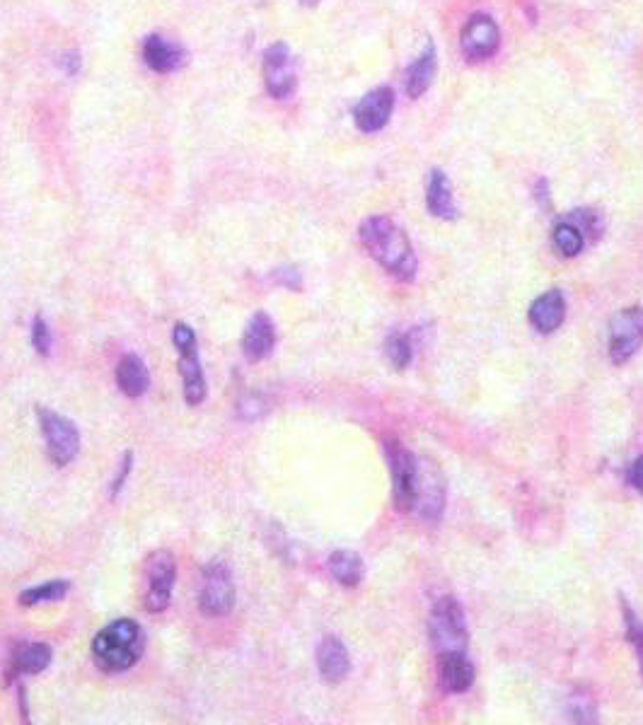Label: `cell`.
I'll return each instance as SVG.
<instances>
[{
	"instance_id": "30",
	"label": "cell",
	"mask_w": 643,
	"mask_h": 725,
	"mask_svg": "<svg viewBox=\"0 0 643 725\" xmlns=\"http://www.w3.org/2000/svg\"><path fill=\"white\" fill-rule=\"evenodd\" d=\"M131 469H133V452L129 450V452H124V460H121L119 474H117V477L112 479V489H109V498H112V501H114V498L119 496L121 489H124L126 481H129Z\"/></svg>"
},
{
	"instance_id": "8",
	"label": "cell",
	"mask_w": 643,
	"mask_h": 725,
	"mask_svg": "<svg viewBox=\"0 0 643 725\" xmlns=\"http://www.w3.org/2000/svg\"><path fill=\"white\" fill-rule=\"evenodd\" d=\"M385 450L392 472L395 506L402 513H411L416 508V491H419V460L402 443H397V440L387 443Z\"/></svg>"
},
{
	"instance_id": "29",
	"label": "cell",
	"mask_w": 643,
	"mask_h": 725,
	"mask_svg": "<svg viewBox=\"0 0 643 725\" xmlns=\"http://www.w3.org/2000/svg\"><path fill=\"white\" fill-rule=\"evenodd\" d=\"M569 713H571L573 721H578V723H593L595 721V713H598V711H595V704L588 699V696L576 694V696H571Z\"/></svg>"
},
{
	"instance_id": "34",
	"label": "cell",
	"mask_w": 643,
	"mask_h": 725,
	"mask_svg": "<svg viewBox=\"0 0 643 725\" xmlns=\"http://www.w3.org/2000/svg\"><path fill=\"white\" fill-rule=\"evenodd\" d=\"M300 3H303V5H310V8H312V5H317V3H320V0H300Z\"/></svg>"
},
{
	"instance_id": "3",
	"label": "cell",
	"mask_w": 643,
	"mask_h": 725,
	"mask_svg": "<svg viewBox=\"0 0 643 725\" xmlns=\"http://www.w3.org/2000/svg\"><path fill=\"white\" fill-rule=\"evenodd\" d=\"M172 344L177 346V365L184 385V402L189 406H199L206 399V375L201 368L199 341H196L194 329L189 324L177 322L172 329Z\"/></svg>"
},
{
	"instance_id": "22",
	"label": "cell",
	"mask_w": 643,
	"mask_h": 725,
	"mask_svg": "<svg viewBox=\"0 0 643 725\" xmlns=\"http://www.w3.org/2000/svg\"><path fill=\"white\" fill-rule=\"evenodd\" d=\"M329 573L344 588H356V585H361L366 566H363L361 554H356V551L337 549L329 556Z\"/></svg>"
},
{
	"instance_id": "9",
	"label": "cell",
	"mask_w": 643,
	"mask_h": 725,
	"mask_svg": "<svg viewBox=\"0 0 643 725\" xmlns=\"http://www.w3.org/2000/svg\"><path fill=\"white\" fill-rule=\"evenodd\" d=\"M643 346V310L627 307L610 322V361L622 365Z\"/></svg>"
},
{
	"instance_id": "6",
	"label": "cell",
	"mask_w": 643,
	"mask_h": 725,
	"mask_svg": "<svg viewBox=\"0 0 643 725\" xmlns=\"http://www.w3.org/2000/svg\"><path fill=\"white\" fill-rule=\"evenodd\" d=\"M428 634H431L433 646L440 653L465 651L467 648V622L460 602L455 597H440L433 605L431 622H428Z\"/></svg>"
},
{
	"instance_id": "16",
	"label": "cell",
	"mask_w": 643,
	"mask_h": 725,
	"mask_svg": "<svg viewBox=\"0 0 643 725\" xmlns=\"http://www.w3.org/2000/svg\"><path fill=\"white\" fill-rule=\"evenodd\" d=\"M438 680L443 692L465 694L474 684V665L469 663L467 653L465 651L440 653Z\"/></svg>"
},
{
	"instance_id": "28",
	"label": "cell",
	"mask_w": 643,
	"mask_h": 725,
	"mask_svg": "<svg viewBox=\"0 0 643 725\" xmlns=\"http://www.w3.org/2000/svg\"><path fill=\"white\" fill-rule=\"evenodd\" d=\"M51 344H54V339H51L49 324L42 315H37L32 319V348L46 358L51 353Z\"/></svg>"
},
{
	"instance_id": "20",
	"label": "cell",
	"mask_w": 643,
	"mask_h": 725,
	"mask_svg": "<svg viewBox=\"0 0 643 725\" xmlns=\"http://www.w3.org/2000/svg\"><path fill=\"white\" fill-rule=\"evenodd\" d=\"M117 385L126 397L138 399L150 390V373L148 365L143 363L141 356L136 353H126L117 363Z\"/></svg>"
},
{
	"instance_id": "13",
	"label": "cell",
	"mask_w": 643,
	"mask_h": 725,
	"mask_svg": "<svg viewBox=\"0 0 643 725\" xmlns=\"http://www.w3.org/2000/svg\"><path fill=\"white\" fill-rule=\"evenodd\" d=\"M392 109H395V95H392L390 87H378V90L368 92L361 102L353 109V119H356V126L363 133H378L385 129L387 121H390Z\"/></svg>"
},
{
	"instance_id": "7",
	"label": "cell",
	"mask_w": 643,
	"mask_h": 725,
	"mask_svg": "<svg viewBox=\"0 0 643 725\" xmlns=\"http://www.w3.org/2000/svg\"><path fill=\"white\" fill-rule=\"evenodd\" d=\"M235 580L223 561H213L204 568L199 590V609L206 617H225L235 607Z\"/></svg>"
},
{
	"instance_id": "26",
	"label": "cell",
	"mask_w": 643,
	"mask_h": 725,
	"mask_svg": "<svg viewBox=\"0 0 643 725\" xmlns=\"http://www.w3.org/2000/svg\"><path fill=\"white\" fill-rule=\"evenodd\" d=\"M385 356L390 358V363L395 365L397 370L409 368L411 358H414V344H411L409 334L395 332L387 336L385 341Z\"/></svg>"
},
{
	"instance_id": "33",
	"label": "cell",
	"mask_w": 643,
	"mask_h": 725,
	"mask_svg": "<svg viewBox=\"0 0 643 725\" xmlns=\"http://www.w3.org/2000/svg\"><path fill=\"white\" fill-rule=\"evenodd\" d=\"M63 61H66V73L68 75H75V73H78V68H80V61H78V54H68L66 58H63Z\"/></svg>"
},
{
	"instance_id": "10",
	"label": "cell",
	"mask_w": 643,
	"mask_h": 725,
	"mask_svg": "<svg viewBox=\"0 0 643 725\" xmlns=\"http://www.w3.org/2000/svg\"><path fill=\"white\" fill-rule=\"evenodd\" d=\"M264 85L266 92L276 100H286L298 87V73H295V63L291 56V49L286 44H274L266 49L264 54Z\"/></svg>"
},
{
	"instance_id": "11",
	"label": "cell",
	"mask_w": 643,
	"mask_h": 725,
	"mask_svg": "<svg viewBox=\"0 0 643 725\" xmlns=\"http://www.w3.org/2000/svg\"><path fill=\"white\" fill-rule=\"evenodd\" d=\"M445 508V479L433 462L419 460V491L416 508L426 522H438Z\"/></svg>"
},
{
	"instance_id": "17",
	"label": "cell",
	"mask_w": 643,
	"mask_h": 725,
	"mask_svg": "<svg viewBox=\"0 0 643 725\" xmlns=\"http://www.w3.org/2000/svg\"><path fill=\"white\" fill-rule=\"evenodd\" d=\"M51 646L46 643H20L15 648L13 655H10V665H8V680L13 682L17 677L22 675H42L46 667L51 665Z\"/></svg>"
},
{
	"instance_id": "15",
	"label": "cell",
	"mask_w": 643,
	"mask_h": 725,
	"mask_svg": "<svg viewBox=\"0 0 643 725\" xmlns=\"http://www.w3.org/2000/svg\"><path fill=\"white\" fill-rule=\"evenodd\" d=\"M317 670L327 684H339L349 677L351 658L339 636H324L317 646Z\"/></svg>"
},
{
	"instance_id": "14",
	"label": "cell",
	"mask_w": 643,
	"mask_h": 725,
	"mask_svg": "<svg viewBox=\"0 0 643 725\" xmlns=\"http://www.w3.org/2000/svg\"><path fill=\"white\" fill-rule=\"evenodd\" d=\"M276 346V324L266 312H254L242 334V356L249 363H262Z\"/></svg>"
},
{
	"instance_id": "27",
	"label": "cell",
	"mask_w": 643,
	"mask_h": 725,
	"mask_svg": "<svg viewBox=\"0 0 643 725\" xmlns=\"http://www.w3.org/2000/svg\"><path fill=\"white\" fill-rule=\"evenodd\" d=\"M622 617H624V626H627V641L634 648L636 658H639V667H641V677H643V624L636 617L634 607L629 605L627 600L622 597Z\"/></svg>"
},
{
	"instance_id": "24",
	"label": "cell",
	"mask_w": 643,
	"mask_h": 725,
	"mask_svg": "<svg viewBox=\"0 0 643 725\" xmlns=\"http://www.w3.org/2000/svg\"><path fill=\"white\" fill-rule=\"evenodd\" d=\"M71 590V583L68 580H49L44 585H34V588H27L20 593V605L22 607H34V605H46V602H59L68 595Z\"/></svg>"
},
{
	"instance_id": "18",
	"label": "cell",
	"mask_w": 643,
	"mask_h": 725,
	"mask_svg": "<svg viewBox=\"0 0 643 725\" xmlns=\"http://www.w3.org/2000/svg\"><path fill=\"white\" fill-rule=\"evenodd\" d=\"M566 300L561 290H547L530 305V324L540 334H552L564 324Z\"/></svg>"
},
{
	"instance_id": "2",
	"label": "cell",
	"mask_w": 643,
	"mask_h": 725,
	"mask_svg": "<svg viewBox=\"0 0 643 725\" xmlns=\"http://www.w3.org/2000/svg\"><path fill=\"white\" fill-rule=\"evenodd\" d=\"M146 651V631L138 622L121 617L102 626L92 638V660L102 672L117 675V672L131 670Z\"/></svg>"
},
{
	"instance_id": "12",
	"label": "cell",
	"mask_w": 643,
	"mask_h": 725,
	"mask_svg": "<svg viewBox=\"0 0 643 725\" xmlns=\"http://www.w3.org/2000/svg\"><path fill=\"white\" fill-rule=\"evenodd\" d=\"M501 44V34H498L496 22L486 15H474L462 29V54L469 61H484V58L494 56Z\"/></svg>"
},
{
	"instance_id": "23",
	"label": "cell",
	"mask_w": 643,
	"mask_h": 725,
	"mask_svg": "<svg viewBox=\"0 0 643 725\" xmlns=\"http://www.w3.org/2000/svg\"><path fill=\"white\" fill-rule=\"evenodd\" d=\"M433 75H436V49H433V44H428L424 54L416 58L407 71V95L414 97V100L424 95Z\"/></svg>"
},
{
	"instance_id": "19",
	"label": "cell",
	"mask_w": 643,
	"mask_h": 725,
	"mask_svg": "<svg viewBox=\"0 0 643 725\" xmlns=\"http://www.w3.org/2000/svg\"><path fill=\"white\" fill-rule=\"evenodd\" d=\"M143 58H146L148 68H153L155 73H172L177 71L184 63V49L170 39L160 37V34H150L143 44Z\"/></svg>"
},
{
	"instance_id": "21",
	"label": "cell",
	"mask_w": 643,
	"mask_h": 725,
	"mask_svg": "<svg viewBox=\"0 0 643 725\" xmlns=\"http://www.w3.org/2000/svg\"><path fill=\"white\" fill-rule=\"evenodd\" d=\"M426 206L428 211L436 218H455L457 208L453 201V189H450L448 177H445L440 170H433L431 177H428V191H426Z\"/></svg>"
},
{
	"instance_id": "4",
	"label": "cell",
	"mask_w": 643,
	"mask_h": 725,
	"mask_svg": "<svg viewBox=\"0 0 643 725\" xmlns=\"http://www.w3.org/2000/svg\"><path fill=\"white\" fill-rule=\"evenodd\" d=\"M177 564L175 556L167 549H158L146 559L143 568V607L150 614H160L170 607L172 590H175Z\"/></svg>"
},
{
	"instance_id": "25",
	"label": "cell",
	"mask_w": 643,
	"mask_h": 725,
	"mask_svg": "<svg viewBox=\"0 0 643 725\" xmlns=\"http://www.w3.org/2000/svg\"><path fill=\"white\" fill-rule=\"evenodd\" d=\"M554 247L559 249L564 257H578L585 247V235L573 220L566 218L554 228Z\"/></svg>"
},
{
	"instance_id": "5",
	"label": "cell",
	"mask_w": 643,
	"mask_h": 725,
	"mask_svg": "<svg viewBox=\"0 0 643 725\" xmlns=\"http://www.w3.org/2000/svg\"><path fill=\"white\" fill-rule=\"evenodd\" d=\"M37 419H39V428H42L49 460L54 462L56 467H66V464H71L80 452L78 426H75L71 419L59 414V411H51L46 409V406H37Z\"/></svg>"
},
{
	"instance_id": "32",
	"label": "cell",
	"mask_w": 643,
	"mask_h": 725,
	"mask_svg": "<svg viewBox=\"0 0 643 725\" xmlns=\"http://www.w3.org/2000/svg\"><path fill=\"white\" fill-rule=\"evenodd\" d=\"M629 481H631V486H634L636 491L643 493V455H641V457H636L634 464H631V469H629Z\"/></svg>"
},
{
	"instance_id": "31",
	"label": "cell",
	"mask_w": 643,
	"mask_h": 725,
	"mask_svg": "<svg viewBox=\"0 0 643 725\" xmlns=\"http://www.w3.org/2000/svg\"><path fill=\"white\" fill-rule=\"evenodd\" d=\"M274 281L278 283V286L288 288V290H300L303 288V278H300L298 269H276L274 271Z\"/></svg>"
},
{
	"instance_id": "1",
	"label": "cell",
	"mask_w": 643,
	"mask_h": 725,
	"mask_svg": "<svg viewBox=\"0 0 643 725\" xmlns=\"http://www.w3.org/2000/svg\"><path fill=\"white\" fill-rule=\"evenodd\" d=\"M358 237H361L370 257L380 266H385L399 281H411L416 276V266H419L416 254L411 249L409 237L404 235V230L395 220L385 216L366 218L361 223V230H358Z\"/></svg>"
}]
</instances>
